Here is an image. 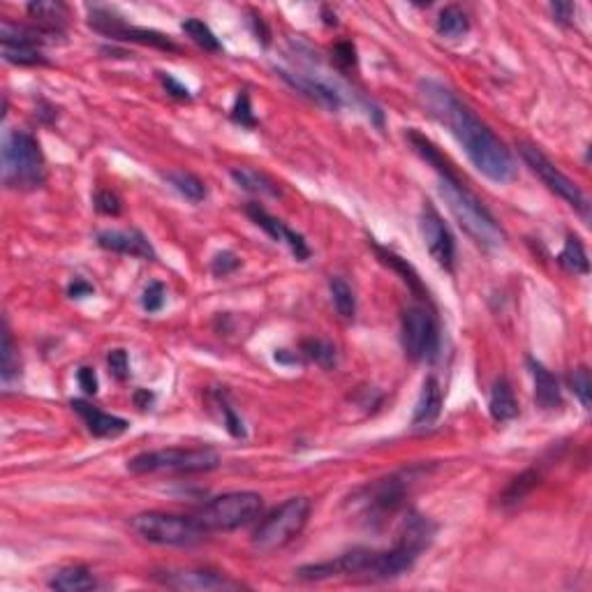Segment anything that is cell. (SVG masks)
<instances>
[{
    "label": "cell",
    "instance_id": "obj_1",
    "mask_svg": "<svg viewBox=\"0 0 592 592\" xmlns=\"http://www.w3.org/2000/svg\"><path fill=\"white\" fill-rule=\"evenodd\" d=\"M419 98L430 116L440 121L463 146L470 163L495 183H509L516 176V163L509 148L493 135L477 114L463 105L456 93L436 79H421Z\"/></svg>",
    "mask_w": 592,
    "mask_h": 592
},
{
    "label": "cell",
    "instance_id": "obj_2",
    "mask_svg": "<svg viewBox=\"0 0 592 592\" xmlns=\"http://www.w3.org/2000/svg\"><path fill=\"white\" fill-rule=\"evenodd\" d=\"M408 139L412 142L414 151L419 153L426 163L436 169L437 176H440V185H437V188H440L442 200H445L451 215L456 218L458 225L463 227V231H465L477 246L486 248V250H498V248H503L504 241H507V234H504V230L500 227V222L493 218V213L484 206V202L479 200L477 194L472 193V190L458 179V174L451 169L449 160L437 151L436 144L414 130L409 132Z\"/></svg>",
    "mask_w": 592,
    "mask_h": 592
},
{
    "label": "cell",
    "instance_id": "obj_3",
    "mask_svg": "<svg viewBox=\"0 0 592 592\" xmlns=\"http://www.w3.org/2000/svg\"><path fill=\"white\" fill-rule=\"evenodd\" d=\"M3 183L12 190H37L47 181L42 148L26 130H7L0 151Z\"/></svg>",
    "mask_w": 592,
    "mask_h": 592
},
{
    "label": "cell",
    "instance_id": "obj_4",
    "mask_svg": "<svg viewBox=\"0 0 592 592\" xmlns=\"http://www.w3.org/2000/svg\"><path fill=\"white\" fill-rule=\"evenodd\" d=\"M221 454L211 446H169L142 451L127 461L132 475H202L221 467Z\"/></svg>",
    "mask_w": 592,
    "mask_h": 592
},
{
    "label": "cell",
    "instance_id": "obj_5",
    "mask_svg": "<svg viewBox=\"0 0 592 592\" xmlns=\"http://www.w3.org/2000/svg\"><path fill=\"white\" fill-rule=\"evenodd\" d=\"M130 528L148 544L176 546V549L197 546L209 537V530L197 516L164 514V512H144L132 516Z\"/></svg>",
    "mask_w": 592,
    "mask_h": 592
},
{
    "label": "cell",
    "instance_id": "obj_6",
    "mask_svg": "<svg viewBox=\"0 0 592 592\" xmlns=\"http://www.w3.org/2000/svg\"><path fill=\"white\" fill-rule=\"evenodd\" d=\"M310 516V500L308 498H289L273 509L271 514L258 525L252 532V549L259 553H276L292 544L301 535Z\"/></svg>",
    "mask_w": 592,
    "mask_h": 592
},
{
    "label": "cell",
    "instance_id": "obj_7",
    "mask_svg": "<svg viewBox=\"0 0 592 592\" xmlns=\"http://www.w3.org/2000/svg\"><path fill=\"white\" fill-rule=\"evenodd\" d=\"M262 509L264 500L259 493L234 491L222 493V495L213 498L211 503H206L204 507L200 509L197 519L202 521V525H204L209 532H213V530L230 532V530H239L255 523V521L262 516Z\"/></svg>",
    "mask_w": 592,
    "mask_h": 592
},
{
    "label": "cell",
    "instance_id": "obj_8",
    "mask_svg": "<svg viewBox=\"0 0 592 592\" xmlns=\"http://www.w3.org/2000/svg\"><path fill=\"white\" fill-rule=\"evenodd\" d=\"M519 151L525 164L532 169V174L540 176V181L550 193H556L571 209H577L583 215V221H590V204H587V197L583 194V190L567 174H562L556 164L550 163V157L540 146H535V144H519Z\"/></svg>",
    "mask_w": 592,
    "mask_h": 592
},
{
    "label": "cell",
    "instance_id": "obj_9",
    "mask_svg": "<svg viewBox=\"0 0 592 592\" xmlns=\"http://www.w3.org/2000/svg\"><path fill=\"white\" fill-rule=\"evenodd\" d=\"M400 343L412 362H433L440 347L437 322L426 305H412L400 320Z\"/></svg>",
    "mask_w": 592,
    "mask_h": 592
},
{
    "label": "cell",
    "instance_id": "obj_10",
    "mask_svg": "<svg viewBox=\"0 0 592 592\" xmlns=\"http://www.w3.org/2000/svg\"><path fill=\"white\" fill-rule=\"evenodd\" d=\"M151 581L169 590L181 592H218V590H243L241 581H234L222 571L193 569V567H169L151 574Z\"/></svg>",
    "mask_w": 592,
    "mask_h": 592
},
{
    "label": "cell",
    "instance_id": "obj_11",
    "mask_svg": "<svg viewBox=\"0 0 592 592\" xmlns=\"http://www.w3.org/2000/svg\"><path fill=\"white\" fill-rule=\"evenodd\" d=\"M90 28L102 35L111 37V40H121V42H135L142 44V47H153L160 49V52H181V47L176 42H172L164 33L151 31V28H136L130 26L121 19V16H116L114 12L102 10V7H95L90 12Z\"/></svg>",
    "mask_w": 592,
    "mask_h": 592
},
{
    "label": "cell",
    "instance_id": "obj_12",
    "mask_svg": "<svg viewBox=\"0 0 592 592\" xmlns=\"http://www.w3.org/2000/svg\"><path fill=\"white\" fill-rule=\"evenodd\" d=\"M47 33L40 28H26L22 23H14L10 19L3 22L0 26V40H3V58L7 63L14 65H44L47 58L42 56L40 47H42Z\"/></svg>",
    "mask_w": 592,
    "mask_h": 592
},
{
    "label": "cell",
    "instance_id": "obj_13",
    "mask_svg": "<svg viewBox=\"0 0 592 592\" xmlns=\"http://www.w3.org/2000/svg\"><path fill=\"white\" fill-rule=\"evenodd\" d=\"M419 230L421 236H424L426 250H428L430 258L436 259L437 267L445 268V271H454V264H456V241H454V234L446 227L445 218L428 202L421 209Z\"/></svg>",
    "mask_w": 592,
    "mask_h": 592
},
{
    "label": "cell",
    "instance_id": "obj_14",
    "mask_svg": "<svg viewBox=\"0 0 592 592\" xmlns=\"http://www.w3.org/2000/svg\"><path fill=\"white\" fill-rule=\"evenodd\" d=\"M280 77L287 81L292 89H296L299 93H304L305 98L315 100L317 105L326 107L331 111H338L343 105H345V93L338 84L329 81V79L320 77V74H310V72H292V70H278Z\"/></svg>",
    "mask_w": 592,
    "mask_h": 592
},
{
    "label": "cell",
    "instance_id": "obj_15",
    "mask_svg": "<svg viewBox=\"0 0 592 592\" xmlns=\"http://www.w3.org/2000/svg\"><path fill=\"white\" fill-rule=\"evenodd\" d=\"M409 484H412V475L408 472V475H391V477H384L372 484V486H368L366 495H363V504H366L368 514H393L403 504L405 493L409 491Z\"/></svg>",
    "mask_w": 592,
    "mask_h": 592
},
{
    "label": "cell",
    "instance_id": "obj_16",
    "mask_svg": "<svg viewBox=\"0 0 592 592\" xmlns=\"http://www.w3.org/2000/svg\"><path fill=\"white\" fill-rule=\"evenodd\" d=\"M246 213H248V218H250V221L255 222V225L262 227V230L267 231L268 236H271L273 241L285 243V246H287L289 250H292L294 258L301 259V262H305V259L310 258V248H308V243H305L304 236L296 234V231H294V230H289V227L285 225V222L280 221V218H276V215L268 213V211L264 209V206L248 204L246 206Z\"/></svg>",
    "mask_w": 592,
    "mask_h": 592
},
{
    "label": "cell",
    "instance_id": "obj_17",
    "mask_svg": "<svg viewBox=\"0 0 592 592\" xmlns=\"http://www.w3.org/2000/svg\"><path fill=\"white\" fill-rule=\"evenodd\" d=\"M98 246L105 248L109 252H118V255H127V258L146 259L153 262L157 259V252L153 243L139 230H105L95 236Z\"/></svg>",
    "mask_w": 592,
    "mask_h": 592
},
{
    "label": "cell",
    "instance_id": "obj_18",
    "mask_svg": "<svg viewBox=\"0 0 592 592\" xmlns=\"http://www.w3.org/2000/svg\"><path fill=\"white\" fill-rule=\"evenodd\" d=\"M72 409L84 419L86 428H89L90 436L95 437H118L130 428V424H127L126 419L116 417V414L102 412V409H98L95 405H90L89 400H72Z\"/></svg>",
    "mask_w": 592,
    "mask_h": 592
},
{
    "label": "cell",
    "instance_id": "obj_19",
    "mask_svg": "<svg viewBox=\"0 0 592 592\" xmlns=\"http://www.w3.org/2000/svg\"><path fill=\"white\" fill-rule=\"evenodd\" d=\"M530 375L535 380V400L541 409H558L562 405V391L560 382L544 363H540L537 359H528Z\"/></svg>",
    "mask_w": 592,
    "mask_h": 592
},
{
    "label": "cell",
    "instance_id": "obj_20",
    "mask_svg": "<svg viewBox=\"0 0 592 592\" xmlns=\"http://www.w3.org/2000/svg\"><path fill=\"white\" fill-rule=\"evenodd\" d=\"M442 412V387L436 378H428L419 391V399L414 405L412 426L414 428H428L440 419Z\"/></svg>",
    "mask_w": 592,
    "mask_h": 592
},
{
    "label": "cell",
    "instance_id": "obj_21",
    "mask_svg": "<svg viewBox=\"0 0 592 592\" xmlns=\"http://www.w3.org/2000/svg\"><path fill=\"white\" fill-rule=\"evenodd\" d=\"M26 12L31 14V19H35L40 31L47 33V35H61L70 16L68 5H65V3H58V0H37V3H28Z\"/></svg>",
    "mask_w": 592,
    "mask_h": 592
},
{
    "label": "cell",
    "instance_id": "obj_22",
    "mask_svg": "<svg viewBox=\"0 0 592 592\" xmlns=\"http://www.w3.org/2000/svg\"><path fill=\"white\" fill-rule=\"evenodd\" d=\"M47 586L52 590L58 592H86L98 587V581L90 574V569L81 565H70V567H61L49 577Z\"/></svg>",
    "mask_w": 592,
    "mask_h": 592
},
{
    "label": "cell",
    "instance_id": "obj_23",
    "mask_svg": "<svg viewBox=\"0 0 592 592\" xmlns=\"http://www.w3.org/2000/svg\"><path fill=\"white\" fill-rule=\"evenodd\" d=\"M231 179L236 181L239 188H243L246 193L259 194V197H273V200H278L283 197V190L276 181L268 176V174L259 172V169L252 167H234L231 169Z\"/></svg>",
    "mask_w": 592,
    "mask_h": 592
},
{
    "label": "cell",
    "instance_id": "obj_24",
    "mask_svg": "<svg viewBox=\"0 0 592 592\" xmlns=\"http://www.w3.org/2000/svg\"><path fill=\"white\" fill-rule=\"evenodd\" d=\"M488 412L498 424H507V421L516 419L519 414V403H516L514 389L504 378L495 380L491 389V399H488Z\"/></svg>",
    "mask_w": 592,
    "mask_h": 592
},
{
    "label": "cell",
    "instance_id": "obj_25",
    "mask_svg": "<svg viewBox=\"0 0 592 592\" xmlns=\"http://www.w3.org/2000/svg\"><path fill=\"white\" fill-rule=\"evenodd\" d=\"M164 179L167 183L172 185L181 197H185L193 204H202L206 200V185L200 176H194V174L183 172V169H174V172L164 174Z\"/></svg>",
    "mask_w": 592,
    "mask_h": 592
},
{
    "label": "cell",
    "instance_id": "obj_26",
    "mask_svg": "<svg viewBox=\"0 0 592 592\" xmlns=\"http://www.w3.org/2000/svg\"><path fill=\"white\" fill-rule=\"evenodd\" d=\"M375 252H378V258L382 259V262L387 264V267H391L393 271L399 273L400 278H403V283L408 285V287L412 289V292L417 294V296H424L426 289H424V285H421L419 273L414 271V267L408 262V259L399 258L396 252L387 250V248H382V246H375Z\"/></svg>",
    "mask_w": 592,
    "mask_h": 592
},
{
    "label": "cell",
    "instance_id": "obj_27",
    "mask_svg": "<svg viewBox=\"0 0 592 592\" xmlns=\"http://www.w3.org/2000/svg\"><path fill=\"white\" fill-rule=\"evenodd\" d=\"M558 264H560L565 271L577 273V276H586V273L590 271L586 248H583V243L578 236H571V234L567 236L565 248H562V252L558 255Z\"/></svg>",
    "mask_w": 592,
    "mask_h": 592
},
{
    "label": "cell",
    "instance_id": "obj_28",
    "mask_svg": "<svg viewBox=\"0 0 592 592\" xmlns=\"http://www.w3.org/2000/svg\"><path fill=\"white\" fill-rule=\"evenodd\" d=\"M436 28L442 37H446V40H458V37L467 35V31H470V19H467V14L461 10V7L449 5L440 12V16H437Z\"/></svg>",
    "mask_w": 592,
    "mask_h": 592
},
{
    "label": "cell",
    "instance_id": "obj_29",
    "mask_svg": "<svg viewBox=\"0 0 592 592\" xmlns=\"http://www.w3.org/2000/svg\"><path fill=\"white\" fill-rule=\"evenodd\" d=\"M540 479H541V475L535 470V467H530V470L521 472L519 477L512 479L509 486L504 488V493H503L504 507H509V504H519L521 500L528 498L530 493L535 491L537 484H540Z\"/></svg>",
    "mask_w": 592,
    "mask_h": 592
},
{
    "label": "cell",
    "instance_id": "obj_30",
    "mask_svg": "<svg viewBox=\"0 0 592 592\" xmlns=\"http://www.w3.org/2000/svg\"><path fill=\"white\" fill-rule=\"evenodd\" d=\"M329 289L338 315L345 317V320H352V317L357 315V296H354V289L350 287V283H347L345 278H341V276H334V278L329 280Z\"/></svg>",
    "mask_w": 592,
    "mask_h": 592
},
{
    "label": "cell",
    "instance_id": "obj_31",
    "mask_svg": "<svg viewBox=\"0 0 592 592\" xmlns=\"http://www.w3.org/2000/svg\"><path fill=\"white\" fill-rule=\"evenodd\" d=\"M181 28H183L185 35L193 40L197 47H202L204 52H211V53H221L222 52V44L221 40L215 37V33L211 31L209 26H206L202 19H194V16H190V19H185L183 23H181Z\"/></svg>",
    "mask_w": 592,
    "mask_h": 592
},
{
    "label": "cell",
    "instance_id": "obj_32",
    "mask_svg": "<svg viewBox=\"0 0 592 592\" xmlns=\"http://www.w3.org/2000/svg\"><path fill=\"white\" fill-rule=\"evenodd\" d=\"M19 366H22L19 363V350H16L14 338H12L5 322L3 324V345H0V375H3V382L10 384L19 375Z\"/></svg>",
    "mask_w": 592,
    "mask_h": 592
},
{
    "label": "cell",
    "instance_id": "obj_33",
    "mask_svg": "<svg viewBox=\"0 0 592 592\" xmlns=\"http://www.w3.org/2000/svg\"><path fill=\"white\" fill-rule=\"evenodd\" d=\"M301 352L304 357L315 362L322 368L335 366V347L326 341H317V338H308V341L301 343Z\"/></svg>",
    "mask_w": 592,
    "mask_h": 592
},
{
    "label": "cell",
    "instance_id": "obj_34",
    "mask_svg": "<svg viewBox=\"0 0 592 592\" xmlns=\"http://www.w3.org/2000/svg\"><path fill=\"white\" fill-rule=\"evenodd\" d=\"M569 384H571V391H574V396H577V399L581 400L583 408L590 409V405H592V382H590V371H587L586 366H578L577 371L571 372Z\"/></svg>",
    "mask_w": 592,
    "mask_h": 592
},
{
    "label": "cell",
    "instance_id": "obj_35",
    "mask_svg": "<svg viewBox=\"0 0 592 592\" xmlns=\"http://www.w3.org/2000/svg\"><path fill=\"white\" fill-rule=\"evenodd\" d=\"M95 211L102 215H121L123 211V204H121V197L116 193H111V190H98L95 193Z\"/></svg>",
    "mask_w": 592,
    "mask_h": 592
},
{
    "label": "cell",
    "instance_id": "obj_36",
    "mask_svg": "<svg viewBox=\"0 0 592 592\" xmlns=\"http://www.w3.org/2000/svg\"><path fill=\"white\" fill-rule=\"evenodd\" d=\"M231 121L239 123V126H243V127H255V126H258V121H255V114H252L250 98H248L246 90H243V93L236 98L234 109H231Z\"/></svg>",
    "mask_w": 592,
    "mask_h": 592
},
{
    "label": "cell",
    "instance_id": "obj_37",
    "mask_svg": "<svg viewBox=\"0 0 592 592\" xmlns=\"http://www.w3.org/2000/svg\"><path fill=\"white\" fill-rule=\"evenodd\" d=\"M164 301H167V292H164L163 283H148L146 289L142 294V305L146 313H157L163 310Z\"/></svg>",
    "mask_w": 592,
    "mask_h": 592
},
{
    "label": "cell",
    "instance_id": "obj_38",
    "mask_svg": "<svg viewBox=\"0 0 592 592\" xmlns=\"http://www.w3.org/2000/svg\"><path fill=\"white\" fill-rule=\"evenodd\" d=\"M239 267H241V259L236 258L231 250L218 252V255L211 259V271H213V276H218V278H225V276L234 273Z\"/></svg>",
    "mask_w": 592,
    "mask_h": 592
},
{
    "label": "cell",
    "instance_id": "obj_39",
    "mask_svg": "<svg viewBox=\"0 0 592 592\" xmlns=\"http://www.w3.org/2000/svg\"><path fill=\"white\" fill-rule=\"evenodd\" d=\"M107 366H109V372L118 382L130 378V357H127L126 350H111L109 357H107Z\"/></svg>",
    "mask_w": 592,
    "mask_h": 592
},
{
    "label": "cell",
    "instance_id": "obj_40",
    "mask_svg": "<svg viewBox=\"0 0 592 592\" xmlns=\"http://www.w3.org/2000/svg\"><path fill=\"white\" fill-rule=\"evenodd\" d=\"M334 61L341 65L343 70H350L357 65V49L352 42H338L334 47Z\"/></svg>",
    "mask_w": 592,
    "mask_h": 592
},
{
    "label": "cell",
    "instance_id": "obj_41",
    "mask_svg": "<svg viewBox=\"0 0 592 592\" xmlns=\"http://www.w3.org/2000/svg\"><path fill=\"white\" fill-rule=\"evenodd\" d=\"M157 79L163 81V86L167 89V93L172 95V98H176V100H190V98H193L188 90V86L181 84L179 79H174L169 72H157Z\"/></svg>",
    "mask_w": 592,
    "mask_h": 592
},
{
    "label": "cell",
    "instance_id": "obj_42",
    "mask_svg": "<svg viewBox=\"0 0 592 592\" xmlns=\"http://www.w3.org/2000/svg\"><path fill=\"white\" fill-rule=\"evenodd\" d=\"M221 409H222V414H225V428L230 430V436L246 437V428H243V421L236 417L234 409H231L227 403H222Z\"/></svg>",
    "mask_w": 592,
    "mask_h": 592
},
{
    "label": "cell",
    "instance_id": "obj_43",
    "mask_svg": "<svg viewBox=\"0 0 592 592\" xmlns=\"http://www.w3.org/2000/svg\"><path fill=\"white\" fill-rule=\"evenodd\" d=\"M77 382L79 387L84 389L86 396H95L98 393V375H95L93 368H79Z\"/></svg>",
    "mask_w": 592,
    "mask_h": 592
},
{
    "label": "cell",
    "instance_id": "obj_44",
    "mask_svg": "<svg viewBox=\"0 0 592 592\" xmlns=\"http://www.w3.org/2000/svg\"><path fill=\"white\" fill-rule=\"evenodd\" d=\"M549 10L558 23H565L567 26V23H571V19H574L577 7H574V3H550Z\"/></svg>",
    "mask_w": 592,
    "mask_h": 592
},
{
    "label": "cell",
    "instance_id": "obj_45",
    "mask_svg": "<svg viewBox=\"0 0 592 592\" xmlns=\"http://www.w3.org/2000/svg\"><path fill=\"white\" fill-rule=\"evenodd\" d=\"M90 292H93V287H90L86 280H74L68 289V294L72 296V299H84V296H89Z\"/></svg>",
    "mask_w": 592,
    "mask_h": 592
},
{
    "label": "cell",
    "instance_id": "obj_46",
    "mask_svg": "<svg viewBox=\"0 0 592 592\" xmlns=\"http://www.w3.org/2000/svg\"><path fill=\"white\" fill-rule=\"evenodd\" d=\"M135 403L139 405V408H142V409H146L148 405L153 403V393H148L146 389H139V391L135 393Z\"/></svg>",
    "mask_w": 592,
    "mask_h": 592
}]
</instances>
